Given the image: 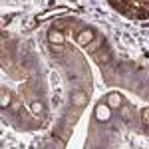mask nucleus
<instances>
[{
	"mask_svg": "<svg viewBox=\"0 0 149 149\" xmlns=\"http://www.w3.org/2000/svg\"><path fill=\"white\" fill-rule=\"evenodd\" d=\"M107 4L117 14L129 20H147L149 18V0H107Z\"/></svg>",
	"mask_w": 149,
	"mask_h": 149,
	"instance_id": "f257e3e1",
	"label": "nucleus"
}]
</instances>
